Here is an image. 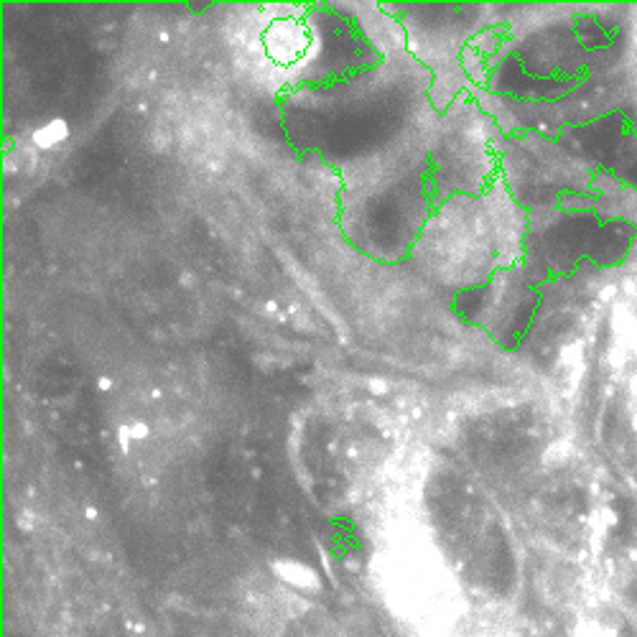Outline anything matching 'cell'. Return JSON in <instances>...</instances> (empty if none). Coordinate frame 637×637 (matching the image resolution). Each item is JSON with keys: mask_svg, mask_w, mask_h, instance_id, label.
<instances>
[{"mask_svg": "<svg viewBox=\"0 0 637 637\" xmlns=\"http://www.w3.org/2000/svg\"><path fill=\"white\" fill-rule=\"evenodd\" d=\"M273 571L298 591H319V574L301 561H278Z\"/></svg>", "mask_w": 637, "mask_h": 637, "instance_id": "cell-1", "label": "cell"}, {"mask_svg": "<svg viewBox=\"0 0 637 637\" xmlns=\"http://www.w3.org/2000/svg\"><path fill=\"white\" fill-rule=\"evenodd\" d=\"M571 637H617V630H614L610 622H604V619L584 617L574 624Z\"/></svg>", "mask_w": 637, "mask_h": 637, "instance_id": "cell-2", "label": "cell"}, {"mask_svg": "<svg viewBox=\"0 0 637 637\" xmlns=\"http://www.w3.org/2000/svg\"><path fill=\"white\" fill-rule=\"evenodd\" d=\"M69 135V127L64 120H51L49 125H44L41 130H36L34 133V141L39 143L41 148H51L56 146L59 141H64Z\"/></svg>", "mask_w": 637, "mask_h": 637, "instance_id": "cell-3", "label": "cell"}, {"mask_svg": "<svg viewBox=\"0 0 637 637\" xmlns=\"http://www.w3.org/2000/svg\"><path fill=\"white\" fill-rule=\"evenodd\" d=\"M569 454H571V441L558 439V441L548 443V449L543 451V459H545V464H561L569 459Z\"/></svg>", "mask_w": 637, "mask_h": 637, "instance_id": "cell-4", "label": "cell"}, {"mask_svg": "<svg viewBox=\"0 0 637 637\" xmlns=\"http://www.w3.org/2000/svg\"><path fill=\"white\" fill-rule=\"evenodd\" d=\"M581 357H584V347L579 342H571L564 347V352H561V365L564 367H579L581 365Z\"/></svg>", "mask_w": 637, "mask_h": 637, "instance_id": "cell-5", "label": "cell"}, {"mask_svg": "<svg viewBox=\"0 0 637 637\" xmlns=\"http://www.w3.org/2000/svg\"><path fill=\"white\" fill-rule=\"evenodd\" d=\"M370 390H372V393H385V390H388V385H385L382 380H372V382H370Z\"/></svg>", "mask_w": 637, "mask_h": 637, "instance_id": "cell-6", "label": "cell"}, {"mask_svg": "<svg viewBox=\"0 0 637 637\" xmlns=\"http://www.w3.org/2000/svg\"><path fill=\"white\" fill-rule=\"evenodd\" d=\"M100 388H102V390H110V388H113V382H110L108 377H105V380H100Z\"/></svg>", "mask_w": 637, "mask_h": 637, "instance_id": "cell-7", "label": "cell"}]
</instances>
